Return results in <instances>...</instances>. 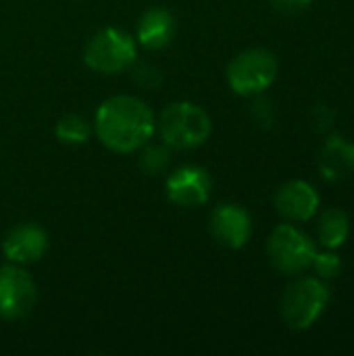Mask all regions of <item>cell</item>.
Wrapping results in <instances>:
<instances>
[{
  "mask_svg": "<svg viewBox=\"0 0 354 356\" xmlns=\"http://www.w3.org/2000/svg\"><path fill=\"white\" fill-rule=\"evenodd\" d=\"M154 113L136 96H113L104 100L94 117L96 138L113 152L131 154L154 134Z\"/></svg>",
  "mask_w": 354,
  "mask_h": 356,
  "instance_id": "cell-1",
  "label": "cell"
},
{
  "mask_svg": "<svg viewBox=\"0 0 354 356\" xmlns=\"http://www.w3.org/2000/svg\"><path fill=\"white\" fill-rule=\"evenodd\" d=\"M159 131L169 148L190 150L209 140L213 123L202 106L194 102H173L161 113Z\"/></svg>",
  "mask_w": 354,
  "mask_h": 356,
  "instance_id": "cell-2",
  "label": "cell"
},
{
  "mask_svg": "<svg viewBox=\"0 0 354 356\" xmlns=\"http://www.w3.org/2000/svg\"><path fill=\"white\" fill-rule=\"evenodd\" d=\"M277 73L280 63L267 48H246L236 54L225 69L230 88L240 96L263 94L277 79Z\"/></svg>",
  "mask_w": 354,
  "mask_h": 356,
  "instance_id": "cell-3",
  "label": "cell"
},
{
  "mask_svg": "<svg viewBox=\"0 0 354 356\" xmlns=\"http://www.w3.org/2000/svg\"><path fill=\"white\" fill-rule=\"evenodd\" d=\"M330 302L328 286L317 277H303L286 288L280 311L286 325L294 332L309 330Z\"/></svg>",
  "mask_w": 354,
  "mask_h": 356,
  "instance_id": "cell-4",
  "label": "cell"
},
{
  "mask_svg": "<svg viewBox=\"0 0 354 356\" xmlns=\"http://www.w3.org/2000/svg\"><path fill=\"white\" fill-rule=\"evenodd\" d=\"M83 63L104 75L131 69L136 63V40L117 27H104L92 35L83 50Z\"/></svg>",
  "mask_w": 354,
  "mask_h": 356,
  "instance_id": "cell-5",
  "label": "cell"
},
{
  "mask_svg": "<svg viewBox=\"0 0 354 356\" xmlns=\"http://www.w3.org/2000/svg\"><path fill=\"white\" fill-rule=\"evenodd\" d=\"M317 254L311 238L290 223L277 225L267 242V257L275 271L284 275H298L313 265Z\"/></svg>",
  "mask_w": 354,
  "mask_h": 356,
  "instance_id": "cell-6",
  "label": "cell"
},
{
  "mask_svg": "<svg viewBox=\"0 0 354 356\" xmlns=\"http://www.w3.org/2000/svg\"><path fill=\"white\" fill-rule=\"evenodd\" d=\"M38 290L27 271L19 265L0 267V317L6 321L23 319L35 305Z\"/></svg>",
  "mask_w": 354,
  "mask_h": 356,
  "instance_id": "cell-7",
  "label": "cell"
},
{
  "mask_svg": "<svg viewBox=\"0 0 354 356\" xmlns=\"http://www.w3.org/2000/svg\"><path fill=\"white\" fill-rule=\"evenodd\" d=\"M167 198L184 209H196L209 202L213 192V179L204 167L198 165H184L175 169L167 181Z\"/></svg>",
  "mask_w": 354,
  "mask_h": 356,
  "instance_id": "cell-8",
  "label": "cell"
},
{
  "mask_svg": "<svg viewBox=\"0 0 354 356\" xmlns=\"http://www.w3.org/2000/svg\"><path fill=\"white\" fill-rule=\"evenodd\" d=\"M211 234L221 246L230 250H240L250 240L252 219L248 211L240 204L234 202L219 204L211 213Z\"/></svg>",
  "mask_w": 354,
  "mask_h": 356,
  "instance_id": "cell-9",
  "label": "cell"
},
{
  "mask_svg": "<svg viewBox=\"0 0 354 356\" xmlns=\"http://www.w3.org/2000/svg\"><path fill=\"white\" fill-rule=\"evenodd\" d=\"M275 211L288 221H311L319 209L317 190L305 179H290L282 184L273 198Z\"/></svg>",
  "mask_w": 354,
  "mask_h": 356,
  "instance_id": "cell-10",
  "label": "cell"
},
{
  "mask_svg": "<svg viewBox=\"0 0 354 356\" xmlns=\"http://www.w3.org/2000/svg\"><path fill=\"white\" fill-rule=\"evenodd\" d=\"M2 250L15 265H27L40 261L48 250V236L35 223H23L8 232Z\"/></svg>",
  "mask_w": 354,
  "mask_h": 356,
  "instance_id": "cell-11",
  "label": "cell"
},
{
  "mask_svg": "<svg viewBox=\"0 0 354 356\" xmlns=\"http://www.w3.org/2000/svg\"><path fill=\"white\" fill-rule=\"evenodd\" d=\"M319 173L325 181L336 184L354 173V142L342 136H328L319 150Z\"/></svg>",
  "mask_w": 354,
  "mask_h": 356,
  "instance_id": "cell-12",
  "label": "cell"
},
{
  "mask_svg": "<svg viewBox=\"0 0 354 356\" xmlns=\"http://www.w3.org/2000/svg\"><path fill=\"white\" fill-rule=\"evenodd\" d=\"M175 17L163 6H150L138 21V42L148 50H163L175 38Z\"/></svg>",
  "mask_w": 354,
  "mask_h": 356,
  "instance_id": "cell-13",
  "label": "cell"
},
{
  "mask_svg": "<svg viewBox=\"0 0 354 356\" xmlns=\"http://www.w3.org/2000/svg\"><path fill=\"white\" fill-rule=\"evenodd\" d=\"M351 234V219L342 209H328L317 225V238L319 244L328 250L340 248Z\"/></svg>",
  "mask_w": 354,
  "mask_h": 356,
  "instance_id": "cell-14",
  "label": "cell"
},
{
  "mask_svg": "<svg viewBox=\"0 0 354 356\" xmlns=\"http://www.w3.org/2000/svg\"><path fill=\"white\" fill-rule=\"evenodd\" d=\"M94 127L88 123V119H83L81 115L77 113H69L65 117L58 119L56 127H54V134L58 138L61 144H67V146H81L90 140Z\"/></svg>",
  "mask_w": 354,
  "mask_h": 356,
  "instance_id": "cell-15",
  "label": "cell"
},
{
  "mask_svg": "<svg viewBox=\"0 0 354 356\" xmlns=\"http://www.w3.org/2000/svg\"><path fill=\"white\" fill-rule=\"evenodd\" d=\"M142 154L138 159V165L142 169L144 175L148 177H156V175H163L167 169H169V163H171V148L163 142V144H144L142 146Z\"/></svg>",
  "mask_w": 354,
  "mask_h": 356,
  "instance_id": "cell-16",
  "label": "cell"
},
{
  "mask_svg": "<svg viewBox=\"0 0 354 356\" xmlns=\"http://www.w3.org/2000/svg\"><path fill=\"white\" fill-rule=\"evenodd\" d=\"M311 267L317 271L319 277H323V280H336L340 275V271H342V259L336 252H332V250L317 252Z\"/></svg>",
  "mask_w": 354,
  "mask_h": 356,
  "instance_id": "cell-17",
  "label": "cell"
},
{
  "mask_svg": "<svg viewBox=\"0 0 354 356\" xmlns=\"http://www.w3.org/2000/svg\"><path fill=\"white\" fill-rule=\"evenodd\" d=\"M134 67V73H131V77H134V81L138 83V86H142V88H159L161 86V81H163V75H161V71L154 67V65H148V63H140V65H131Z\"/></svg>",
  "mask_w": 354,
  "mask_h": 356,
  "instance_id": "cell-18",
  "label": "cell"
},
{
  "mask_svg": "<svg viewBox=\"0 0 354 356\" xmlns=\"http://www.w3.org/2000/svg\"><path fill=\"white\" fill-rule=\"evenodd\" d=\"M311 4L313 0H271V6L282 15H300Z\"/></svg>",
  "mask_w": 354,
  "mask_h": 356,
  "instance_id": "cell-19",
  "label": "cell"
}]
</instances>
